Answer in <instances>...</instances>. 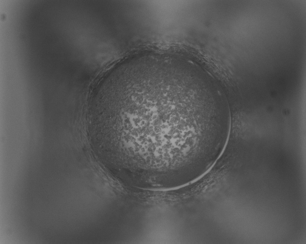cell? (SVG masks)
<instances>
[{
    "mask_svg": "<svg viewBox=\"0 0 306 244\" xmlns=\"http://www.w3.org/2000/svg\"><path fill=\"white\" fill-rule=\"evenodd\" d=\"M225 97L206 72L152 61L120 72L91 118L94 144L117 175L168 185L205 173L230 127Z\"/></svg>",
    "mask_w": 306,
    "mask_h": 244,
    "instance_id": "6da1fadb",
    "label": "cell"
}]
</instances>
